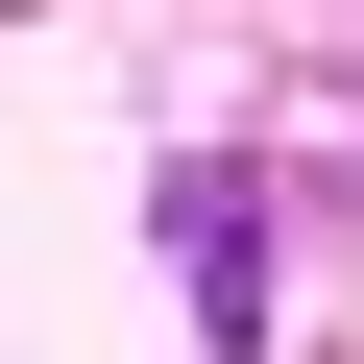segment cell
I'll return each mask as SVG.
<instances>
[{
	"label": "cell",
	"instance_id": "6da1fadb",
	"mask_svg": "<svg viewBox=\"0 0 364 364\" xmlns=\"http://www.w3.org/2000/svg\"><path fill=\"white\" fill-rule=\"evenodd\" d=\"M170 267H195L219 340H267V195H243V170H170Z\"/></svg>",
	"mask_w": 364,
	"mask_h": 364
}]
</instances>
